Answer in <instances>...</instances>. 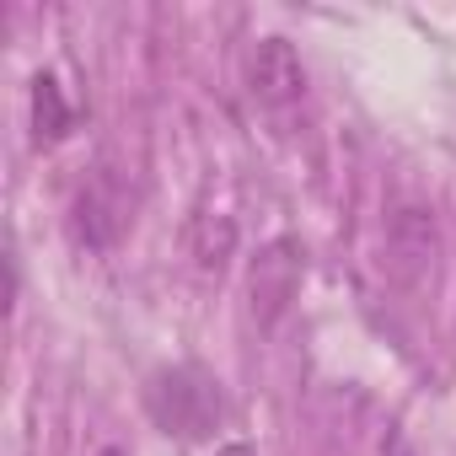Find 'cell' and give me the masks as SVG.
<instances>
[{
  "mask_svg": "<svg viewBox=\"0 0 456 456\" xmlns=\"http://www.w3.org/2000/svg\"><path fill=\"white\" fill-rule=\"evenodd\" d=\"M145 413L177 440H209L225 419L220 381L199 365H161L145 376Z\"/></svg>",
  "mask_w": 456,
  "mask_h": 456,
  "instance_id": "obj_1",
  "label": "cell"
},
{
  "mask_svg": "<svg viewBox=\"0 0 456 456\" xmlns=\"http://www.w3.org/2000/svg\"><path fill=\"white\" fill-rule=\"evenodd\" d=\"M248 92L264 108H296L306 97V65L285 38H264L248 54Z\"/></svg>",
  "mask_w": 456,
  "mask_h": 456,
  "instance_id": "obj_2",
  "label": "cell"
},
{
  "mask_svg": "<svg viewBox=\"0 0 456 456\" xmlns=\"http://www.w3.org/2000/svg\"><path fill=\"white\" fill-rule=\"evenodd\" d=\"M124 220H129V204H124V193H118L113 177L81 183V193L70 204V232H76L81 248H113L118 232H124Z\"/></svg>",
  "mask_w": 456,
  "mask_h": 456,
  "instance_id": "obj_3",
  "label": "cell"
},
{
  "mask_svg": "<svg viewBox=\"0 0 456 456\" xmlns=\"http://www.w3.org/2000/svg\"><path fill=\"white\" fill-rule=\"evenodd\" d=\"M296 285H301V253L290 242L264 248V258L253 264V306L264 301V317H280L285 301L296 296Z\"/></svg>",
  "mask_w": 456,
  "mask_h": 456,
  "instance_id": "obj_4",
  "label": "cell"
},
{
  "mask_svg": "<svg viewBox=\"0 0 456 456\" xmlns=\"http://www.w3.org/2000/svg\"><path fill=\"white\" fill-rule=\"evenodd\" d=\"M70 124H76V113H70L60 81L54 76H33V140L38 145H60L70 134Z\"/></svg>",
  "mask_w": 456,
  "mask_h": 456,
  "instance_id": "obj_5",
  "label": "cell"
},
{
  "mask_svg": "<svg viewBox=\"0 0 456 456\" xmlns=\"http://www.w3.org/2000/svg\"><path fill=\"white\" fill-rule=\"evenodd\" d=\"M97 456H129V451H118V445H108V451H97Z\"/></svg>",
  "mask_w": 456,
  "mask_h": 456,
  "instance_id": "obj_6",
  "label": "cell"
}]
</instances>
